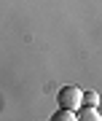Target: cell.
Returning a JSON list of instances; mask_svg holds the SVG:
<instances>
[{"label": "cell", "instance_id": "3957f363", "mask_svg": "<svg viewBox=\"0 0 102 121\" xmlns=\"http://www.w3.org/2000/svg\"><path fill=\"white\" fill-rule=\"evenodd\" d=\"M51 121H75V110L59 108V110H56V116H51Z\"/></svg>", "mask_w": 102, "mask_h": 121}, {"label": "cell", "instance_id": "277c9868", "mask_svg": "<svg viewBox=\"0 0 102 121\" xmlns=\"http://www.w3.org/2000/svg\"><path fill=\"white\" fill-rule=\"evenodd\" d=\"M97 102H99L97 91H83L81 94V105H97Z\"/></svg>", "mask_w": 102, "mask_h": 121}, {"label": "cell", "instance_id": "7a4b0ae2", "mask_svg": "<svg viewBox=\"0 0 102 121\" xmlns=\"http://www.w3.org/2000/svg\"><path fill=\"white\" fill-rule=\"evenodd\" d=\"M75 118H83V121H99V110H97V105H81L78 108V116Z\"/></svg>", "mask_w": 102, "mask_h": 121}, {"label": "cell", "instance_id": "6da1fadb", "mask_svg": "<svg viewBox=\"0 0 102 121\" xmlns=\"http://www.w3.org/2000/svg\"><path fill=\"white\" fill-rule=\"evenodd\" d=\"M81 94H83V91L78 89V86H64V89H59V94H56V99H59V108L78 110V108H81Z\"/></svg>", "mask_w": 102, "mask_h": 121}]
</instances>
